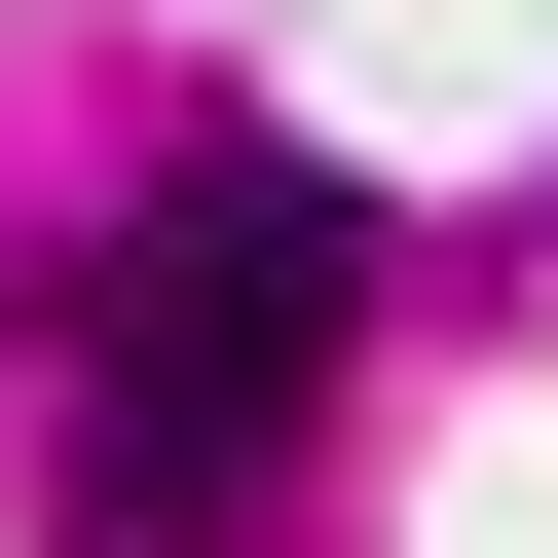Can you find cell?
<instances>
[{
	"mask_svg": "<svg viewBox=\"0 0 558 558\" xmlns=\"http://www.w3.org/2000/svg\"><path fill=\"white\" fill-rule=\"evenodd\" d=\"M373 299H410V223L336 186V149H186L112 260H75V558H223L260 484H299V410L373 373Z\"/></svg>",
	"mask_w": 558,
	"mask_h": 558,
	"instance_id": "obj_1",
	"label": "cell"
}]
</instances>
